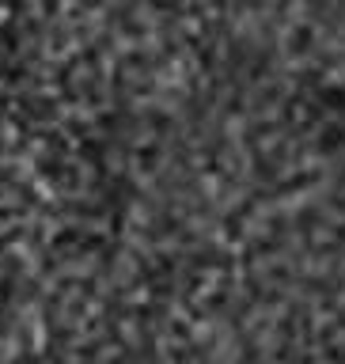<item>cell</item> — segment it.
<instances>
[{
  "instance_id": "cell-1",
  "label": "cell",
  "mask_w": 345,
  "mask_h": 364,
  "mask_svg": "<svg viewBox=\"0 0 345 364\" xmlns=\"http://www.w3.org/2000/svg\"><path fill=\"white\" fill-rule=\"evenodd\" d=\"M0 364H345V0H0Z\"/></svg>"
}]
</instances>
